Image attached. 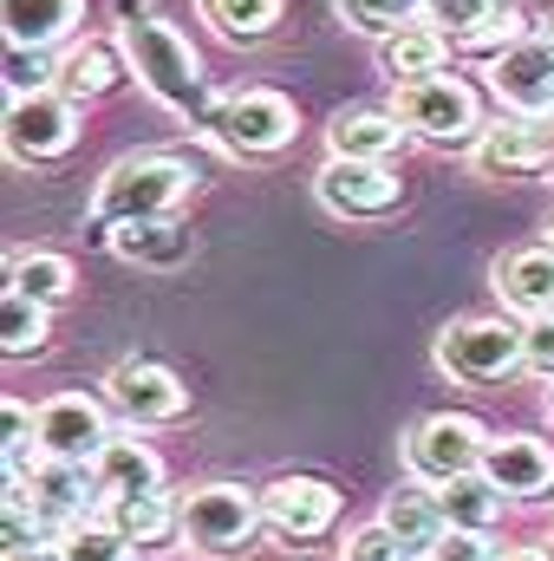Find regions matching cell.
<instances>
[{
  "mask_svg": "<svg viewBox=\"0 0 554 561\" xmlns=\"http://www.w3.org/2000/svg\"><path fill=\"white\" fill-rule=\"evenodd\" d=\"M20 483H26L33 510H39L46 523H66V529L92 523V503H105V496H99L92 463H59V457H39V463H33V477H20Z\"/></svg>",
  "mask_w": 554,
  "mask_h": 561,
  "instance_id": "14",
  "label": "cell"
},
{
  "mask_svg": "<svg viewBox=\"0 0 554 561\" xmlns=\"http://www.w3.org/2000/svg\"><path fill=\"white\" fill-rule=\"evenodd\" d=\"M549 242H554V216H549Z\"/></svg>",
  "mask_w": 554,
  "mask_h": 561,
  "instance_id": "40",
  "label": "cell"
},
{
  "mask_svg": "<svg viewBox=\"0 0 554 561\" xmlns=\"http://www.w3.org/2000/svg\"><path fill=\"white\" fill-rule=\"evenodd\" d=\"M59 92V59L53 46H7V99Z\"/></svg>",
  "mask_w": 554,
  "mask_h": 561,
  "instance_id": "30",
  "label": "cell"
},
{
  "mask_svg": "<svg viewBox=\"0 0 554 561\" xmlns=\"http://www.w3.org/2000/svg\"><path fill=\"white\" fill-rule=\"evenodd\" d=\"M209 138L222 144V150H235V157H275V150L293 144V105L280 92H262V85L229 92L209 112Z\"/></svg>",
  "mask_w": 554,
  "mask_h": 561,
  "instance_id": "6",
  "label": "cell"
},
{
  "mask_svg": "<svg viewBox=\"0 0 554 561\" xmlns=\"http://www.w3.org/2000/svg\"><path fill=\"white\" fill-rule=\"evenodd\" d=\"M46 313L53 307H39V300H26V294L7 287V300H0V346H7V359L46 353Z\"/></svg>",
  "mask_w": 554,
  "mask_h": 561,
  "instance_id": "28",
  "label": "cell"
},
{
  "mask_svg": "<svg viewBox=\"0 0 554 561\" xmlns=\"http://www.w3.org/2000/svg\"><path fill=\"white\" fill-rule=\"evenodd\" d=\"M339 523V490L326 477H275L262 490V529H275L280 542H313Z\"/></svg>",
  "mask_w": 554,
  "mask_h": 561,
  "instance_id": "11",
  "label": "cell"
},
{
  "mask_svg": "<svg viewBox=\"0 0 554 561\" xmlns=\"http://www.w3.org/2000/svg\"><path fill=\"white\" fill-rule=\"evenodd\" d=\"M443 59H450V33L443 26H430V20H412L405 33H392V39H379V66L399 79V85H412V79H430V72H443Z\"/></svg>",
  "mask_w": 554,
  "mask_h": 561,
  "instance_id": "23",
  "label": "cell"
},
{
  "mask_svg": "<svg viewBox=\"0 0 554 561\" xmlns=\"http://www.w3.org/2000/svg\"><path fill=\"white\" fill-rule=\"evenodd\" d=\"M59 556L66 561H131V542L112 523H79V529H66Z\"/></svg>",
  "mask_w": 554,
  "mask_h": 561,
  "instance_id": "32",
  "label": "cell"
},
{
  "mask_svg": "<svg viewBox=\"0 0 554 561\" xmlns=\"http://www.w3.org/2000/svg\"><path fill=\"white\" fill-rule=\"evenodd\" d=\"M7 561H66V556H59V549H13Z\"/></svg>",
  "mask_w": 554,
  "mask_h": 561,
  "instance_id": "38",
  "label": "cell"
},
{
  "mask_svg": "<svg viewBox=\"0 0 554 561\" xmlns=\"http://www.w3.org/2000/svg\"><path fill=\"white\" fill-rule=\"evenodd\" d=\"M85 0H0V26L7 46H59L79 26Z\"/></svg>",
  "mask_w": 554,
  "mask_h": 561,
  "instance_id": "21",
  "label": "cell"
},
{
  "mask_svg": "<svg viewBox=\"0 0 554 561\" xmlns=\"http://www.w3.org/2000/svg\"><path fill=\"white\" fill-rule=\"evenodd\" d=\"M339 561H412V549H405L385 523H366V529H353V536H346Z\"/></svg>",
  "mask_w": 554,
  "mask_h": 561,
  "instance_id": "34",
  "label": "cell"
},
{
  "mask_svg": "<svg viewBox=\"0 0 554 561\" xmlns=\"http://www.w3.org/2000/svg\"><path fill=\"white\" fill-rule=\"evenodd\" d=\"M79 144V105L66 92L7 99V157L13 163H53Z\"/></svg>",
  "mask_w": 554,
  "mask_h": 561,
  "instance_id": "8",
  "label": "cell"
},
{
  "mask_svg": "<svg viewBox=\"0 0 554 561\" xmlns=\"http://www.w3.org/2000/svg\"><path fill=\"white\" fill-rule=\"evenodd\" d=\"M313 196L333 209V216H385L399 209V176L385 163H366V157H333L320 176H313Z\"/></svg>",
  "mask_w": 554,
  "mask_h": 561,
  "instance_id": "13",
  "label": "cell"
},
{
  "mask_svg": "<svg viewBox=\"0 0 554 561\" xmlns=\"http://www.w3.org/2000/svg\"><path fill=\"white\" fill-rule=\"evenodd\" d=\"M483 477H489L503 496L535 503V496H549L554 490V450L542 444V437L503 431V437H489V450H483Z\"/></svg>",
  "mask_w": 554,
  "mask_h": 561,
  "instance_id": "15",
  "label": "cell"
},
{
  "mask_svg": "<svg viewBox=\"0 0 554 561\" xmlns=\"http://www.w3.org/2000/svg\"><path fill=\"white\" fill-rule=\"evenodd\" d=\"M399 118L405 131L424 144H476L489 125L476 112V92L457 79V72H430V79H412L399 85Z\"/></svg>",
  "mask_w": 554,
  "mask_h": 561,
  "instance_id": "4",
  "label": "cell"
},
{
  "mask_svg": "<svg viewBox=\"0 0 554 561\" xmlns=\"http://www.w3.org/2000/svg\"><path fill=\"white\" fill-rule=\"evenodd\" d=\"M196 183V163L189 157H170V150H138V157H118L105 176H99V196H92V222L99 229H118V222H150V216H170L183 203V190Z\"/></svg>",
  "mask_w": 554,
  "mask_h": 561,
  "instance_id": "2",
  "label": "cell"
},
{
  "mask_svg": "<svg viewBox=\"0 0 554 561\" xmlns=\"http://www.w3.org/2000/svg\"><path fill=\"white\" fill-rule=\"evenodd\" d=\"M489 92H496L516 118H549L554 112V39L549 33H522V39L489 66Z\"/></svg>",
  "mask_w": 554,
  "mask_h": 561,
  "instance_id": "10",
  "label": "cell"
},
{
  "mask_svg": "<svg viewBox=\"0 0 554 561\" xmlns=\"http://www.w3.org/2000/svg\"><path fill=\"white\" fill-rule=\"evenodd\" d=\"M424 13H430V26H443V33H476L483 20H496L503 13V0H424Z\"/></svg>",
  "mask_w": 554,
  "mask_h": 561,
  "instance_id": "33",
  "label": "cell"
},
{
  "mask_svg": "<svg viewBox=\"0 0 554 561\" xmlns=\"http://www.w3.org/2000/svg\"><path fill=\"white\" fill-rule=\"evenodd\" d=\"M522 373L554 379V313H535V320L522 327Z\"/></svg>",
  "mask_w": 554,
  "mask_h": 561,
  "instance_id": "35",
  "label": "cell"
},
{
  "mask_svg": "<svg viewBox=\"0 0 554 561\" xmlns=\"http://www.w3.org/2000/svg\"><path fill=\"white\" fill-rule=\"evenodd\" d=\"M262 529V496H249L242 483H196L183 503H176V536L203 556H229V549H249Z\"/></svg>",
  "mask_w": 554,
  "mask_h": 561,
  "instance_id": "3",
  "label": "cell"
},
{
  "mask_svg": "<svg viewBox=\"0 0 554 561\" xmlns=\"http://www.w3.org/2000/svg\"><path fill=\"white\" fill-rule=\"evenodd\" d=\"M125 262H138V268H176V262H189V229L176 222V216H150V222H118L112 236H105Z\"/></svg>",
  "mask_w": 554,
  "mask_h": 561,
  "instance_id": "22",
  "label": "cell"
},
{
  "mask_svg": "<svg viewBox=\"0 0 554 561\" xmlns=\"http://www.w3.org/2000/svg\"><path fill=\"white\" fill-rule=\"evenodd\" d=\"M72 280H79L72 262H66V255H46V249L7 262V287L26 294V300H39V307H66V300H72Z\"/></svg>",
  "mask_w": 554,
  "mask_h": 561,
  "instance_id": "27",
  "label": "cell"
},
{
  "mask_svg": "<svg viewBox=\"0 0 554 561\" xmlns=\"http://www.w3.org/2000/svg\"><path fill=\"white\" fill-rule=\"evenodd\" d=\"M430 561H496V549H489V536H476V529H450V536L430 549Z\"/></svg>",
  "mask_w": 554,
  "mask_h": 561,
  "instance_id": "36",
  "label": "cell"
},
{
  "mask_svg": "<svg viewBox=\"0 0 554 561\" xmlns=\"http://www.w3.org/2000/svg\"><path fill=\"white\" fill-rule=\"evenodd\" d=\"M339 13H346V26H353V33L392 39V33H405L417 13H424V0H339Z\"/></svg>",
  "mask_w": 554,
  "mask_h": 561,
  "instance_id": "31",
  "label": "cell"
},
{
  "mask_svg": "<svg viewBox=\"0 0 554 561\" xmlns=\"http://www.w3.org/2000/svg\"><path fill=\"white\" fill-rule=\"evenodd\" d=\"M437 366L463 386H489V379H509L522 366V327L503 320V313H476V320H457L443 327L437 340Z\"/></svg>",
  "mask_w": 554,
  "mask_h": 561,
  "instance_id": "5",
  "label": "cell"
},
{
  "mask_svg": "<svg viewBox=\"0 0 554 561\" xmlns=\"http://www.w3.org/2000/svg\"><path fill=\"white\" fill-rule=\"evenodd\" d=\"M503 561H554V549H516V556H503Z\"/></svg>",
  "mask_w": 554,
  "mask_h": 561,
  "instance_id": "39",
  "label": "cell"
},
{
  "mask_svg": "<svg viewBox=\"0 0 554 561\" xmlns=\"http://www.w3.org/2000/svg\"><path fill=\"white\" fill-rule=\"evenodd\" d=\"M105 444H112V431H105V405H99V399H85V392H59V399L39 405V457L92 463Z\"/></svg>",
  "mask_w": 554,
  "mask_h": 561,
  "instance_id": "12",
  "label": "cell"
},
{
  "mask_svg": "<svg viewBox=\"0 0 554 561\" xmlns=\"http://www.w3.org/2000/svg\"><path fill=\"white\" fill-rule=\"evenodd\" d=\"M483 450H489V431L470 419V412H437V419H424L405 437V463H412L417 483H450V477H470V470H483Z\"/></svg>",
  "mask_w": 554,
  "mask_h": 561,
  "instance_id": "7",
  "label": "cell"
},
{
  "mask_svg": "<svg viewBox=\"0 0 554 561\" xmlns=\"http://www.w3.org/2000/svg\"><path fill=\"white\" fill-rule=\"evenodd\" d=\"M326 138H333V157L385 163V157L412 138V131H405V118H399V112H372V105H359V112H339V118L326 125Z\"/></svg>",
  "mask_w": 554,
  "mask_h": 561,
  "instance_id": "18",
  "label": "cell"
},
{
  "mask_svg": "<svg viewBox=\"0 0 554 561\" xmlns=\"http://www.w3.org/2000/svg\"><path fill=\"white\" fill-rule=\"evenodd\" d=\"M437 503H443V523L450 529H476V536H489L496 523H503V490L483 477V470H470V477H450V483H437Z\"/></svg>",
  "mask_w": 554,
  "mask_h": 561,
  "instance_id": "25",
  "label": "cell"
},
{
  "mask_svg": "<svg viewBox=\"0 0 554 561\" xmlns=\"http://www.w3.org/2000/svg\"><path fill=\"white\" fill-rule=\"evenodd\" d=\"M476 170L483 176H535L542 170V131H535V118L489 125L476 138Z\"/></svg>",
  "mask_w": 554,
  "mask_h": 561,
  "instance_id": "24",
  "label": "cell"
},
{
  "mask_svg": "<svg viewBox=\"0 0 554 561\" xmlns=\"http://www.w3.org/2000/svg\"><path fill=\"white\" fill-rule=\"evenodd\" d=\"M496 294H503V307H516V313H554V242L542 249H509L503 262H496Z\"/></svg>",
  "mask_w": 554,
  "mask_h": 561,
  "instance_id": "17",
  "label": "cell"
},
{
  "mask_svg": "<svg viewBox=\"0 0 554 561\" xmlns=\"http://www.w3.org/2000/svg\"><path fill=\"white\" fill-rule=\"evenodd\" d=\"M203 13L216 20V33L222 39H268L280 26V0H203Z\"/></svg>",
  "mask_w": 554,
  "mask_h": 561,
  "instance_id": "29",
  "label": "cell"
},
{
  "mask_svg": "<svg viewBox=\"0 0 554 561\" xmlns=\"http://www.w3.org/2000/svg\"><path fill=\"white\" fill-rule=\"evenodd\" d=\"M105 523H112L131 549H163V542L176 536V510L163 503V490H157V496H112V503H105Z\"/></svg>",
  "mask_w": 554,
  "mask_h": 561,
  "instance_id": "26",
  "label": "cell"
},
{
  "mask_svg": "<svg viewBox=\"0 0 554 561\" xmlns=\"http://www.w3.org/2000/svg\"><path fill=\"white\" fill-rule=\"evenodd\" d=\"M118 39H125V59H131V72H138V85L170 112V118H183V125H209V112H216V99H209V72H203L196 46H189L176 26H163L150 7L125 0V7H118Z\"/></svg>",
  "mask_w": 554,
  "mask_h": 561,
  "instance_id": "1",
  "label": "cell"
},
{
  "mask_svg": "<svg viewBox=\"0 0 554 561\" xmlns=\"http://www.w3.org/2000/svg\"><path fill=\"white\" fill-rule=\"evenodd\" d=\"M125 53L112 46V39H79L66 59H59V92L72 99V105H85V99H105L118 79H125Z\"/></svg>",
  "mask_w": 554,
  "mask_h": 561,
  "instance_id": "20",
  "label": "cell"
},
{
  "mask_svg": "<svg viewBox=\"0 0 554 561\" xmlns=\"http://www.w3.org/2000/svg\"><path fill=\"white\" fill-rule=\"evenodd\" d=\"M92 477H99V496H157L163 490V457L143 444V437H112L99 457H92Z\"/></svg>",
  "mask_w": 554,
  "mask_h": 561,
  "instance_id": "16",
  "label": "cell"
},
{
  "mask_svg": "<svg viewBox=\"0 0 554 561\" xmlns=\"http://www.w3.org/2000/svg\"><path fill=\"white\" fill-rule=\"evenodd\" d=\"M105 399L125 412L131 431L176 424L183 412H189V386H183L170 366H157V359H118V366H112V379H105Z\"/></svg>",
  "mask_w": 554,
  "mask_h": 561,
  "instance_id": "9",
  "label": "cell"
},
{
  "mask_svg": "<svg viewBox=\"0 0 554 561\" xmlns=\"http://www.w3.org/2000/svg\"><path fill=\"white\" fill-rule=\"evenodd\" d=\"M535 131H542V170H554V112L535 118Z\"/></svg>",
  "mask_w": 554,
  "mask_h": 561,
  "instance_id": "37",
  "label": "cell"
},
{
  "mask_svg": "<svg viewBox=\"0 0 554 561\" xmlns=\"http://www.w3.org/2000/svg\"><path fill=\"white\" fill-rule=\"evenodd\" d=\"M412 556H430L443 536H450V523H443V503H437V490H424V483H405V490H392L385 496V516H379Z\"/></svg>",
  "mask_w": 554,
  "mask_h": 561,
  "instance_id": "19",
  "label": "cell"
}]
</instances>
